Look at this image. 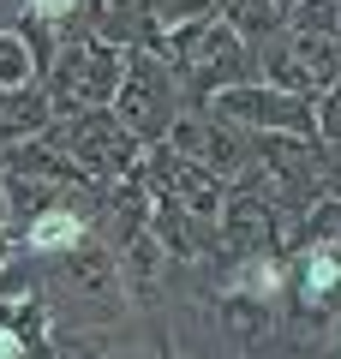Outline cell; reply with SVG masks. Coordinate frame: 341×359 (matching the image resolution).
<instances>
[{"instance_id": "1", "label": "cell", "mask_w": 341, "mask_h": 359, "mask_svg": "<svg viewBox=\"0 0 341 359\" xmlns=\"http://www.w3.org/2000/svg\"><path fill=\"white\" fill-rule=\"evenodd\" d=\"M120 72H126V48L96 30H78L54 48V66L42 78V96H48L54 120H72V114H96V108L114 102L120 90Z\"/></svg>"}, {"instance_id": "2", "label": "cell", "mask_w": 341, "mask_h": 359, "mask_svg": "<svg viewBox=\"0 0 341 359\" xmlns=\"http://www.w3.org/2000/svg\"><path fill=\"white\" fill-rule=\"evenodd\" d=\"M108 114L120 120V132H126L138 150H150V144H168L174 120L186 114V90H180V78L168 72L162 54L126 48V72H120V90H114Z\"/></svg>"}, {"instance_id": "3", "label": "cell", "mask_w": 341, "mask_h": 359, "mask_svg": "<svg viewBox=\"0 0 341 359\" xmlns=\"http://www.w3.org/2000/svg\"><path fill=\"white\" fill-rule=\"evenodd\" d=\"M42 138H48L54 150L90 180V186H102V192L120 186V180H132V174H138V156H144L138 144L120 132V120H114L108 108H96V114H72V120H48Z\"/></svg>"}, {"instance_id": "4", "label": "cell", "mask_w": 341, "mask_h": 359, "mask_svg": "<svg viewBox=\"0 0 341 359\" xmlns=\"http://www.w3.org/2000/svg\"><path fill=\"white\" fill-rule=\"evenodd\" d=\"M215 245H222L227 257L281 252V245H288V216L276 210V198L264 192V180H258V174H240L222 192V210H215Z\"/></svg>"}, {"instance_id": "5", "label": "cell", "mask_w": 341, "mask_h": 359, "mask_svg": "<svg viewBox=\"0 0 341 359\" xmlns=\"http://www.w3.org/2000/svg\"><path fill=\"white\" fill-rule=\"evenodd\" d=\"M215 120H227L234 132H246V138H258V132H281V138H317L312 126V102L305 96H288V90H269L258 84V78H246V84L222 90V96H210Z\"/></svg>"}, {"instance_id": "6", "label": "cell", "mask_w": 341, "mask_h": 359, "mask_svg": "<svg viewBox=\"0 0 341 359\" xmlns=\"http://www.w3.org/2000/svg\"><path fill=\"white\" fill-rule=\"evenodd\" d=\"M138 180L144 192L156 198V204H174V210H192V216L215 222V210H222V180H210L198 162H186L180 150H168V144H150V150L138 156Z\"/></svg>"}, {"instance_id": "7", "label": "cell", "mask_w": 341, "mask_h": 359, "mask_svg": "<svg viewBox=\"0 0 341 359\" xmlns=\"http://www.w3.org/2000/svg\"><path fill=\"white\" fill-rule=\"evenodd\" d=\"M168 150H180L186 162H198L210 180L234 186L246 174V132H234L227 120H215L210 108H186L168 132Z\"/></svg>"}, {"instance_id": "8", "label": "cell", "mask_w": 341, "mask_h": 359, "mask_svg": "<svg viewBox=\"0 0 341 359\" xmlns=\"http://www.w3.org/2000/svg\"><path fill=\"white\" fill-rule=\"evenodd\" d=\"M108 252H114V264H120L126 299L132 306H156V299H162V282H168V257H162V245L150 240V222L132 228V233H120V240H108Z\"/></svg>"}, {"instance_id": "9", "label": "cell", "mask_w": 341, "mask_h": 359, "mask_svg": "<svg viewBox=\"0 0 341 359\" xmlns=\"http://www.w3.org/2000/svg\"><path fill=\"white\" fill-rule=\"evenodd\" d=\"M96 233V216L90 210H72V204H60V210H48V216H36L30 228H18L13 240H18V252L25 257H36V264H48V257H66V252H78V245Z\"/></svg>"}, {"instance_id": "10", "label": "cell", "mask_w": 341, "mask_h": 359, "mask_svg": "<svg viewBox=\"0 0 341 359\" xmlns=\"http://www.w3.org/2000/svg\"><path fill=\"white\" fill-rule=\"evenodd\" d=\"M215 306V323H222L227 335L240 347H264L269 335L281 330V306H269V299H252V294H234V287H215L210 294Z\"/></svg>"}, {"instance_id": "11", "label": "cell", "mask_w": 341, "mask_h": 359, "mask_svg": "<svg viewBox=\"0 0 341 359\" xmlns=\"http://www.w3.org/2000/svg\"><path fill=\"white\" fill-rule=\"evenodd\" d=\"M48 120H54V108H48V96H42V84L0 96V150H6V144H25V138H42Z\"/></svg>"}, {"instance_id": "12", "label": "cell", "mask_w": 341, "mask_h": 359, "mask_svg": "<svg viewBox=\"0 0 341 359\" xmlns=\"http://www.w3.org/2000/svg\"><path fill=\"white\" fill-rule=\"evenodd\" d=\"M210 13L222 18L246 48H264L269 36H281V13L269 6V0H210Z\"/></svg>"}, {"instance_id": "13", "label": "cell", "mask_w": 341, "mask_h": 359, "mask_svg": "<svg viewBox=\"0 0 341 359\" xmlns=\"http://www.w3.org/2000/svg\"><path fill=\"white\" fill-rule=\"evenodd\" d=\"M42 84V66L30 54V42L18 36L13 25H0V96H13V90H30Z\"/></svg>"}, {"instance_id": "14", "label": "cell", "mask_w": 341, "mask_h": 359, "mask_svg": "<svg viewBox=\"0 0 341 359\" xmlns=\"http://www.w3.org/2000/svg\"><path fill=\"white\" fill-rule=\"evenodd\" d=\"M293 54H300L312 90H323V84H335V78H341V42L335 36H293Z\"/></svg>"}, {"instance_id": "15", "label": "cell", "mask_w": 341, "mask_h": 359, "mask_svg": "<svg viewBox=\"0 0 341 359\" xmlns=\"http://www.w3.org/2000/svg\"><path fill=\"white\" fill-rule=\"evenodd\" d=\"M288 36H341V0H300L281 18Z\"/></svg>"}, {"instance_id": "16", "label": "cell", "mask_w": 341, "mask_h": 359, "mask_svg": "<svg viewBox=\"0 0 341 359\" xmlns=\"http://www.w3.org/2000/svg\"><path fill=\"white\" fill-rule=\"evenodd\" d=\"M312 126H317V144L329 150V162H335L341 156V78L312 96Z\"/></svg>"}, {"instance_id": "17", "label": "cell", "mask_w": 341, "mask_h": 359, "mask_svg": "<svg viewBox=\"0 0 341 359\" xmlns=\"http://www.w3.org/2000/svg\"><path fill=\"white\" fill-rule=\"evenodd\" d=\"M323 198H341V162H329V180H323Z\"/></svg>"}, {"instance_id": "18", "label": "cell", "mask_w": 341, "mask_h": 359, "mask_svg": "<svg viewBox=\"0 0 341 359\" xmlns=\"http://www.w3.org/2000/svg\"><path fill=\"white\" fill-rule=\"evenodd\" d=\"M156 359H186V353H180V341H174L168 330H162V347H156Z\"/></svg>"}, {"instance_id": "19", "label": "cell", "mask_w": 341, "mask_h": 359, "mask_svg": "<svg viewBox=\"0 0 341 359\" xmlns=\"http://www.w3.org/2000/svg\"><path fill=\"white\" fill-rule=\"evenodd\" d=\"M0 359H25V347H18V341H13L6 330H0Z\"/></svg>"}, {"instance_id": "20", "label": "cell", "mask_w": 341, "mask_h": 359, "mask_svg": "<svg viewBox=\"0 0 341 359\" xmlns=\"http://www.w3.org/2000/svg\"><path fill=\"white\" fill-rule=\"evenodd\" d=\"M317 257H323V264H335V269H341V245H323V252H317Z\"/></svg>"}, {"instance_id": "21", "label": "cell", "mask_w": 341, "mask_h": 359, "mask_svg": "<svg viewBox=\"0 0 341 359\" xmlns=\"http://www.w3.org/2000/svg\"><path fill=\"white\" fill-rule=\"evenodd\" d=\"M269 6H276V13H281V18H288V13H293V6H300V0H269Z\"/></svg>"}, {"instance_id": "22", "label": "cell", "mask_w": 341, "mask_h": 359, "mask_svg": "<svg viewBox=\"0 0 341 359\" xmlns=\"http://www.w3.org/2000/svg\"><path fill=\"white\" fill-rule=\"evenodd\" d=\"M0 222H6V186H0Z\"/></svg>"}, {"instance_id": "23", "label": "cell", "mask_w": 341, "mask_h": 359, "mask_svg": "<svg viewBox=\"0 0 341 359\" xmlns=\"http://www.w3.org/2000/svg\"><path fill=\"white\" fill-rule=\"evenodd\" d=\"M335 42H341V36H335Z\"/></svg>"}]
</instances>
